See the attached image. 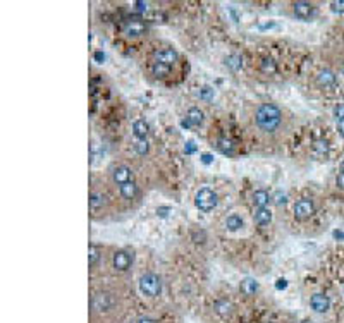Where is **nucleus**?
Returning <instances> with one entry per match:
<instances>
[{
  "instance_id": "1",
  "label": "nucleus",
  "mask_w": 344,
  "mask_h": 323,
  "mask_svg": "<svg viewBox=\"0 0 344 323\" xmlns=\"http://www.w3.org/2000/svg\"><path fill=\"white\" fill-rule=\"evenodd\" d=\"M127 294L124 289L110 284L93 287L90 294L91 323H117L126 315Z\"/></svg>"
},
{
  "instance_id": "2",
  "label": "nucleus",
  "mask_w": 344,
  "mask_h": 323,
  "mask_svg": "<svg viewBox=\"0 0 344 323\" xmlns=\"http://www.w3.org/2000/svg\"><path fill=\"white\" fill-rule=\"evenodd\" d=\"M255 122L260 131L272 134L282 124V110L274 103H262L255 112Z\"/></svg>"
},
{
  "instance_id": "3",
  "label": "nucleus",
  "mask_w": 344,
  "mask_h": 323,
  "mask_svg": "<svg viewBox=\"0 0 344 323\" xmlns=\"http://www.w3.org/2000/svg\"><path fill=\"white\" fill-rule=\"evenodd\" d=\"M138 287H140V293L146 298H157L162 293V280L157 274L148 272V274L141 275Z\"/></svg>"
},
{
  "instance_id": "4",
  "label": "nucleus",
  "mask_w": 344,
  "mask_h": 323,
  "mask_svg": "<svg viewBox=\"0 0 344 323\" xmlns=\"http://www.w3.org/2000/svg\"><path fill=\"white\" fill-rule=\"evenodd\" d=\"M195 203L202 212H210V210H214L217 206V194L208 188H202L196 193Z\"/></svg>"
},
{
  "instance_id": "5",
  "label": "nucleus",
  "mask_w": 344,
  "mask_h": 323,
  "mask_svg": "<svg viewBox=\"0 0 344 323\" xmlns=\"http://www.w3.org/2000/svg\"><path fill=\"white\" fill-rule=\"evenodd\" d=\"M131 263H133V256L129 255L124 250H119L114 253V258H112V265H114L115 272H127L131 268Z\"/></svg>"
},
{
  "instance_id": "6",
  "label": "nucleus",
  "mask_w": 344,
  "mask_h": 323,
  "mask_svg": "<svg viewBox=\"0 0 344 323\" xmlns=\"http://www.w3.org/2000/svg\"><path fill=\"white\" fill-rule=\"evenodd\" d=\"M310 306L315 313H327L329 308H331V299L326 294H313L310 299Z\"/></svg>"
},
{
  "instance_id": "7",
  "label": "nucleus",
  "mask_w": 344,
  "mask_h": 323,
  "mask_svg": "<svg viewBox=\"0 0 344 323\" xmlns=\"http://www.w3.org/2000/svg\"><path fill=\"white\" fill-rule=\"evenodd\" d=\"M214 311L219 315V317L227 318V317H231V315H233L234 305L227 298H217L214 301Z\"/></svg>"
},
{
  "instance_id": "8",
  "label": "nucleus",
  "mask_w": 344,
  "mask_h": 323,
  "mask_svg": "<svg viewBox=\"0 0 344 323\" xmlns=\"http://www.w3.org/2000/svg\"><path fill=\"white\" fill-rule=\"evenodd\" d=\"M313 212H315V206L312 200H300L295 205V215L298 219H308Z\"/></svg>"
},
{
  "instance_id": "9",
  "label": "nucleus",
  "mask_w": 344,
  "mask_h": 323,
  "mask_svg": "<svg viewBox=\"0 0 344 323\" xmlns=\"http://www.w3.org/2000/svg\"><path fill=\"white\" fill-rule=\"evenodd\" d=\"M293 9H295V15L298 19H301V21L310 19L313 14V5L308 2H296L295 5H293Z\"/></svg>"
},
{
  "instance_id": "10",
  "label": "nucleus",
  "mask_w": 344,
  "mask_h": 323,
  "mask_svg": "<svg viewBox=\"0 0 344 323\" xmlns=\"http://www.w3.org/2000/svg\"><path fill=\"white\" fill-rule=\"evenodd\" d=\"M176 60H177V53L174 52L172 48H165V50H160V52L155 53V62H158V64H164V65H169V67H171Z\"/></svg>"
},
{
  "instance_id": "11",
  "label": "nucleus",
  "mask_w": 344,
  "mask_h": 323,
  "mask_svg": "<svg viewBox=\"0 0 344 323\" xmlns=\"http://www.w3.org/2000/svg\"><path fill=\"white\" fill-rule=\"evenodd\" d=\"M112 177H114V181L117 182V184H126V182L131 181V177H133V172H131L127 167L124 165H119L114 169V172H112Z\"/></svg>"
},
{
  "instance_id": "12",
  "label": "nucleus",
  "mask_w": 344,
  "mask_h": 323,
  "mask_svg": "<svg viewBox=\"0 0 344 323\" xmlns=\"http://www.w3.org/2000/svg\"><path fill=\"white\" fill-rule=\"evenodd\" d=\"M203 120V114L200 108H189L188 110V115H186V120H184V126H200Z\"/></svg>"
},
{
  "instance_id": "13",
  "label": "nucleus",
  "mask_w": 344,
  "mask_h": 323,
  "mask_svg": "<svg viewBox=\"0 0 344 323\" xmlns=\"http://www.w3.org/2000/svg\"><path fill=\"white\" fill-rule=\"evenodd\" d=\"M255 222H257L258 225H269L270 222H272V213H270V210L257 208V212H255Z\"/></svg>"
},
{
  "instance_id": "14",
  "label": "nucleus",
  "mask_w": 344,
  "mask_h": 323,
  "mask_svg": "<svg viewBox=\"0 0 344 323\" xmlns=\"http://www.w3.org/2000/svg\"><path fill=\"white\" fill-rule=\"evenodd\" d=\"M270 201V196L267 191H255L253 193V205L257 206V208H265L267 205H269Z\"/></svg>"
},
{
  "instance_id": "15",
  "label": "nucleus",
  "mask_w": 344,
  "mask_h": 323,
  "mask_svg": "<svg viewBox=\"0 0 344 323\" xmlns=\"http://www.w3.org/2000/svg\"><path fill=\"white\" fill-rule=\"evenodd\" d=\"M121 194L122 196L126 198V200H133L134 196H136V193H138V188H136V184H134L133 181H129V182H126V184H121Z\"/></svg>"
},
{
  "instance_id": "16",
  "label": "nucleus",
  "mask_w": 344,
  "mask_h": 323,
  "mask_svg": "<svg viewBox=\"0 0 344 323\" xmlns=\"http://www.w3.org/2000/svg\"><path fill=\"white\" fill-rule=\"evenodd\" d=\"M143 29H145L143 28V24L138 21H131L124 26L126 34H129V36H140V34L143 33Z\"/></svg>"
},
{
  "instance_id": "17",
  "label": "nucleus",
  "mask_w": 344,
  "mask_h": 323,
  "mask_svg": "<svg viewBox=\"0 0 344 323\" xmlns=\"http://www.w3.org/2000/svg\"><path fill=\"white\" fill-rule=\"evenodd\" d=\"M133 131H134V136L140 139H145V136L148 134V124L145 122V120H136V122L133 124Z\"/></svg>"
},
{
  "instance_id": "18",
  "label": "nucleus",
  "mask_w": 344,
  "mask_h": 323,
  "mask_svg": "<svg viewBox=\"0 0 344 323\" xmlns=\"http://www.w3.org/2000/svg\"><path fill=\"white\" fill-rule=\"evenodd\" d=\"M241 293L243 294H246V296H251V294H255L257 293V289H258V284L255 282L253 279H246V280H243L241 282Z\"/></svg>"
},
{
  "instance_id": "19",
  "label": "nucleus",
  "mask_w": 344,
  "mask_h": 323,
  "mask_svg": "<svg viewBox=\"0 0 344 323\" xmlns=\"http://www.w3.org/2000/svg\"><path fill=\"white\" fill-rule=\"evenodd\" d=\"M319 83L322 86H332L336 83V74L331 71H322L319 74Z\"/></svg>"
},
{
  "instance_id": "20",
  "label": "nucleus",
  "mask_w": 344,
  "mask_h": 323,
  "mask_svg": "<svg viewBox=\"0 0 344 323\" xmlns=\"http://www.w3.org/2000/svg\"><path fill=\"white\" fill-rule=\"evenodd\" d=\"M100 258H102V255H100L98 246L91 244V246H90V268H91V270H95V268L98 267Z\"/></svg>"
},
{
  "instance_id": "21",
  "label": "nucleus",
  "mask_w": 344,
  "mask_h": 323,
  "mask_svg": "<svg viewBox=\"0 0 344 323\" xmlns=\"http://www.w3.org/2000/svg\"><path fill=\"white\" fill-rule=\"evenodd\" d=\"M226 227L229 229V231H238V229H241L243 227L241 217H238V215L227 217V219H226Z\"/></svg>"
},
{
  "instance_id": "22",
  "label": "nucleus",
  "mask_w": 344,
  "mask_h": 323,
  "mask_svg": "<svg viewBox=\"0 0 344 323\" xmlns=\"http://www.w3.org/2000/svg\"><path fill=\"white\" fill-rule=\"evenodd\" d=\"M152 72H153V76H157V77H165V76H169V72H171V67L155 62L153 67H152Z\"/></svg>"
},
{
  "instance_id": "23",
  "label": "nucleus",
  "mask_w": 344,
  "mask_h": 323,
  "mask_svg": "<svg viewBox=\"0 0 344 323\" xmlns=\"http://www.w3.org/2000/svg\"><path fill=\"white\" fill-rule=\"evenodd\" d=\"M90 205H91V210H98L100 206L105 205V198H103V194H100V193H91V196H90Z\"/></svg>"
},
{
  "instance_id": "24",
  "label": "nucleus",
  "mask_w": 344,
  "mask_h": 323,
  "mask_svg": "<svg viewBox=\"0 0 344 323\" xmlns=\"http://www.w3.org/2000/svg\"><path fill=\"white\" fill-rule=\"evenodd\" d=\"M313 150L319 155H327L329 153V143L326 139H317L315 145H313Z\"/></svg>"
},
{
  "instance_id": "25",
  "label": "nucleus",
  "mask_w": 344,
  "mask_h": 323,
  "mask_svg": "<svg viewBox=\"0 0 344 323\" xmlns=\"http://www.w3.org/2000/svg\"><path fill=\"white\" fill-rule=\"evenodd\" d=\"M226 64L229 65L233 71H238V69H241V65H243V62H241V57H238V55H229L226 59Z\"/></svg>"
},
{
  "instance_id": "26",
  "label": "nucleus",
  "mask_w": 344,
  "mask_h": 323,
  "mask_svg": "<svg viewBox=\"0 0 344 323\" xmlns=\"http://www.w3.org/2000/svg\"><path fill=\"white\" fill-rule=\"evenodd\" d=\"M262 71L265 74H274L276 72V62L272 59H264V62H262Z\"/></svg>"
},
{
  "instance_id": "27",
  "label": "nucleus",
  "mask_w": 344,
  "mask_h": 323,
  "mask_svg": "<svg viewBox=\"0 0 344 323\" xmlns=\"http://www.w3.org/2000/svg\"><path fill=\"white\" fill-rule=\"evenodd\" d=\"M219 148L224 151V153H231V151H233V145H231L229 139H220V141H219Z\"/></svg>"
},
{
  "instance_id": "28",
  "label": "nucleus",
  "mask_w": 344,
  "mask_h": 323,
  "mask_svg": "<svg viewBox=\"0 0 344 323\" xmlns=\"http://www.w3.org/2000/svg\"><path fill=\"white\" fill-rule=\"evenodd\" d=\"M134 148H136V151H138L140 155H145L146 151H148V143H146V139H140V141L136 143V146H134Z\"/></svg>"
},
{
  "instance_id": "29",
  "label": "nucleus",
  "mask_w": 344,
  "mask_h": 323,
  "mask_svg": "<svg viewBox=\"0 0 344 323\" xmlns=\"http://www.w3.org/2000/svg\"><path fill=\"white\" fill-rule=\"evenodd\" d=\"M334 117H336V120L344 119V103H339L338 107L334 108Z\"/></svg>"
},
{
  "instance_id": "30",
  "label": "nucleus",
  "mask_w": 344,
  "mask_h": 323,
  "mask_svg": "<svg viewBox=\"0 0 344 323\" xmlns=\"http://www.w3.org/2000/svg\"><path fill=\"white\" fill-rule=\"evenodd\" d=\"M134 323H158V322L152 317H140L134 320Z\"/></svg>"
},
{
  "instance_id": "31",
  "label": "nucleus",
  "mask_w": 344,
  "mask_h": 323,
  "mask_svg": "<svg viewBox=\"0 0 344 323\" xmlns=\"http://www.w3.org/2000/svg\"><path fill=\"white\" fill-rule=\"evenodd\" d=\"M332 10L334 12H344V0L343 2H332Z\"/></svg>"
},
{
  "instance_id": "32",
  "label": "nucleus",
  "mask_w": 344,
  "mask_h": 323,
  "mask_svg": "<svg viewBox=\"0 0 344 323\" xmlns=\"http://www.w3.org/2000/svg\"><path fill=\"white\" fill-rule=\"evenodd\" d=\"M276 203L277 205H284L286 203V194L284 193L277 191V194H276Z\"/></svg>"
},
{
  "instance_id": "33",
  "label": "nucleus",
  "mask_w": 344,
  "mask_h": 323,
  "mask_svg": "<svg viewBox=\"0 0 344 323\" xmlns=\"http://www.w3.org/2000/svg\"><path fill=\"white\" fill-rule=\"evenodd\" d=\"M134 10H138V12H145L146 3L145 2H134Z\"/></svg>"
},
{
  "instance_id": "34",
  "label": "nucleus",
  "mask_w": 344,
  "mask_h": 323,
  "mask_svg": "<svg viewBox=\"0 0 344 323\" xmlns=\"http://www.w3.org/2000/svg\"><path fill=\"white\" fill-rule=\"evenodd\" d=\"M336 127H338V132H339V134L344 136V119L336 120Z\"/></svg>"
},
{
  "instance_id": "35",
  "label": "nucleus",
  "mask_w": 344,
  "mask_h": 323,
  "mask_svg": "<svg viewBox=\"0 0 344 323\" xmlns=\"http://www.w3.org/2000/svg\"><path fill=\"white\" fill-rule=\"evenodd\" d=\"M336 184H338L341 189H344V174H341V172L338 174V177H336Z\"/></svg>"
},
{
  "instance_id": "36",
  "label": "nucleus",
  "mask_w": 344,
  "mask_h": 323,
  "mask_svg": "<svg viewBox=\"0 0 344 323\" xmlns=\"http://www.w3.org/2000/svg\"><path fill=\"white\" fill-rule=\"evenodd\" d=\"M212 95V89L210 88H203V91H202V98H208V96Z\"/></svg>"
},
{
  "instance_id": "37",
  "label": "nucleus",
  "mask_w": 344,
  "mask_h": 323,
  "mask_svg": "<svg viewBox=\"0 0 344 323\" xmlns=\"http://www.w3.org/2000/svg\"><path fill=\"white\" fill-rule=\"evenodd\" d=\"M186 151H188V153H193V151H195V145H193V143H188Z\"/></svg>"
},
{
  "instance_id": "38",
  "label": "nucleus",
  "mask_w": 344,
  "mask_h": 323,
  "mask_svg": "<svg viewBox=\"0 0 344 323\" xmlns=\"http://www.w3.org/2000/svg\"><path fill=\"white\" fill-rule=\"evenodd\" d=\"M202 158H203V162H205V163H210V162H212V157H210V155H203Z\"/></svg>"
},
{
  "instance_id": "39",
  "label": "nucleus",
  "mask_w": 344,
  "mask_h": 323,
  "mask_svg": "<svg viewBox=\"0 0 344 323\" xmlns=\"http://www.w3.org/2000/svg\"><path fill=\"white\" fill-rule=\"evenodd\" d=\"M339 172L344 174V160H343V163H341V167H339Z\"/></svg>"
},
{
  "instance_id": "40",
  "label": "nucleus",
  "mask_w": 344,
  "mask_h": 323,
  "mask_svg": "<svg viewBox=\"0 0 344 323\" xmlns=\"http://www.w3.org/2000/svg\"><path fill=\"white\" fill-rule=\"evenodd\" d=\"M301 323H313V322H310V320H305V322H301Z\"/></svg>"
}]
</instances>
